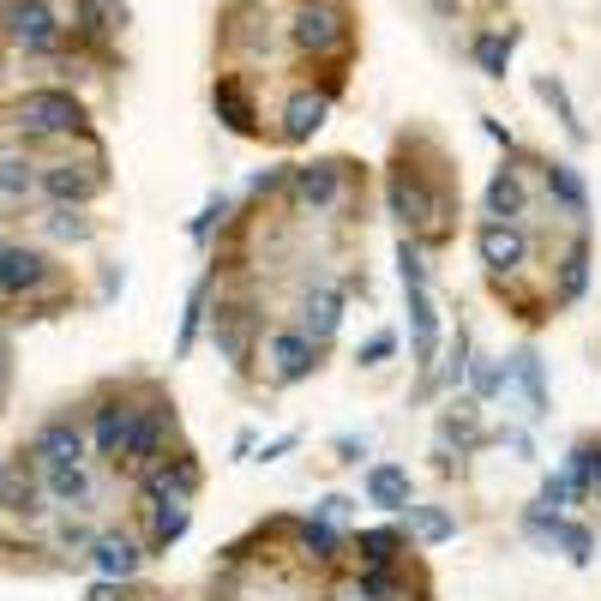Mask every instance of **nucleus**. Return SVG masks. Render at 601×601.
<instances>
[{
    "label": "nucleus",
    "mask_w": 601,
    "mask_h": 601,
    "mask_svg": "<svg viewBox=\"0 0 601 601\" xmlns=\"http://www.w3.org/2000/svg\"><path fill=\"white\" fill-rule=\"evenodd\" d=\"M385 204H391V217L409 229V241L428 247V241H445V234H451V187L433 181L428 169H415V163L391 169Z\"/></svg>",
    "instance_id": "f257e3e1"
},
{
    "label": "nucleus",
    "mask_w": 601,
    "mask_h": 601,
    "mask_svg": "<svg viewBox=\"0 0 601 601\" xmlns=\"http://www.w3.org/2000/svg\"><path fill=\"white\" fill-rule=\"evenodd\" d=\"M349 37H355V24H349L343 0H296L289 42H296L301 54H313V61H325V54H349Z\"/></svg>",
    "instance_id": "f03ea898"
},
{
    "label": "nucleus",
    "mask_w": 601,
    "mask_h": 601,
    "mask_svg": "<svg viewBox=\"0 0 601 601\" xmlns=\"http://www.w3.org/2000/svg\"><path fill=\"white\" fill-rule=\"evenodd\" d=\"M343 187H349V163H337V157L283 169V199L296 204V211H313V217L337 211V204H343Z\"/></svg>",
    "instance_id": "7ed1b4c3"
},
{
    "label": "nucleus",
    "mask_w": 601,
    "mask_h": 601,
    "mask_svg": "<svg viewBox=\"0 0 601 601\" xmlns=\"http://www.w3.org/2000/svg\"><path fill=\"white\" fill-rule=\"evenodd\" d=\"M12 121H19L31 139H61V133H79L84 127V109H79L72 91H24L19 109H12Z\"/></svg>",
    "instance_id": "20e7f679"
},
{
    "label": "nucleus",
    "mask_w": 601,
    "mask_h": 601,
    "mask_svg": "<svg viewBox=\"0 0 601 601\" xmlns=\"http://www.w3.org/2000/svg\"><path fill=\"white\" fill-rule=\"evenodd\" d=\"M133 433H139V398L114 391L91 409V445L97 458H109L114 469H127V451H133Z\"/></svg>",
    "instance_id": "39448f33"
},
{
    "label": "nucleus",
    "mask_w": 601,
    "mask_h": 601,
    "mask_svg": "<svg viewBox=\"0 0 601 601\" xmlns=\"http://www.w3.org/2000/svg\"><path fill=\"white\" fill-rule=\"evenodd\" d=\"M523 530H530L548 553H565L571 565H590L595 560V530H590V523H578V518H565V511L530 505V511H523Z\"/></svg>",
    "instance_id": "423d86ee"
},
{
    "label": "nucleus",
    "mask_w": 601,
    "mask_h": 601,
    "mask_svg": "<svg viewBox=\"0 0 601 601\" xmlns=\"http://www.w3.org/2000/svg\"><path fill=\"white\" fill-rule=\"evenodd\" d=\"M199 481H204L199 458H193V451H174V458H157L151 469H139V500L144 505H151V500H193Z\"/></svg>",
    "instance_id": "0eeeda50"
},
{
    "label": "nucleus",
    "mask_w": 601,
    "mask_h": 601,
    "mask_svg": "<svg viewBox=\"0 0 601 601\" xmlns=\"http://www.w3.org/2000/svg\"><path fill=\"white\" fill-rule=\"evenodd\" d=\"M313 368H319V343L301 325H283V331L266 337V373L277 379V385H301Z\"/></svg>",
    "instance_id": "6e6552de"
},
{
    "label": "nucleus",
    "mask_w": 601,
    "mask_h": 601,
    "mask_svg": "<svg viewBox=\"0 0 601 601\" xmlns=\"http://www.w3.org/2000/svg\"><path fill=\"white\" fill-rule=\"evenodd\" d=\"M475 253L493 277H518L530 266V234H523V223H493L488 217V223L475 229Z\"/></svg>",
    "instance_id": "1a4fd4ad"
},
{
    "label": "nucleus",
    "mask_w": 601,
    "mask_h": 601,
    "mask_svg": "<svg viewBox=\"0 0 601 601\" xmlns=\"http://www.w3.org/2000/svg\"><path fill=\"white\" fill-rule=\"evenodd\" d=\"M403 307H409V355H415V368L428 373V391H433V361H439V307H433V289L428 283L403 289Z\"/></svg>",
    "instance_id": "9d476101"
},
{
    "label": "nucleus",
    "mask_w": 601,
    "mask_h": 601,
    "mask_svg": "<svg viewBox=\"0 0 601 601\" xmlns=\"http://www.w3.org/2000/svg\"><path fill=\"white\" fill-rule=\"evenodd\" d=\"M7 37L19 42V49H54L61 42V12L49 7V0H7Z\"/></svg>",
    "instance_id": "9b49d317"
},
{
    "label": "nucleus",
    "mask_w": 601,
    "mask_h": 601,
    "mask_svg": "<svg viewBox=\"0 0 601 601\" xmlns=\"http://www.w3.org/2000/svg\"><path fill=\"white\" fill-rule=\"evenodd\" d=\"M84 560L97 565V578H102V583H133L139 571H144V560H151V553H144V541H133V535L102 530V535L91 541V553H84Z\"/></svg>",
    "instance_id": "f8f14e48"
},
{
    "label": "nucleus",
    "mask_w": 601,
    "mask_h": 601,
    "mask_svg": "<svg viewBox=\"0 0 601 601\" xmlns=\"http://www.w3.org/2000/svg\"><path fill=\"white\" fill-rule=\"evenodd\" d=\"M253 331H259L253 301H229V307L211 313V337H217V349H223L234 368H247V355H253Z\"/></svg>",
    "instance_id": "ddd939ff"
},
{
    "label": "nucleus",
    "mask_w": 601,
    "mask_h": 601,
    "mask_svg": "<svg viewBox=\"0 0 601 601\" xmlns=\"http://www.w3.org/2000/svg\"><path fill=\"white\" fill-rule=\"evenodd\" d=\"M325 121H331V91H313V84H301V91L283 102V127H277V139H283V144H307Z\"/></svg>",
    "instance_id": "4468645a"
},
{
    "label": "nucleus",
    "mask_w": 601,
    "mask_h": 601,
    "mask_svg": "<svg viewBox=\"0 0 601 601\" xmlns=\"http://www.w3.org/2000/svg\"><path fill=\"white\" fill-rule=\"evenodd\" d=\"M49 277H54V266L37 247H7V253H0V296H31Z\"/></svg>",
    "instance_id": "2eb2a0df"
},
{
    "label": "nucleus",
    "mask_w": 601,
    "mask_h": 601,
    "mask_svg": "<svg viewBox=\"0 0 601 601\" xmlns=\"http://www.w3.org/2000/svg\"><path fill=\"white\" fill-rule=\"evenodd\" d=\"M211 109H217V121H223L229 133H241V139L259 133V102H253V91H247L241 79H217L211 84Z\"/></svg>",
    "instance_id": "dca6fc26"
},
{
    "label": "nucleus",
    "mask_w": 601,
    "mask_h": 601,
    "mask_svg": "<svg viewBox=\"0 0 601 601\" xmlns=\"http://www.w3.org/2000/svg\"><path fill=\"white\" fill-rule=\"evenodd\" d=\"M337 325H343V289L337 283H319V289H307V301H301V331L313 337L319 349L337 337Z\"/></svg>",
    "instance_id": "f3484780"
},
{
    "label": "nucleus",
    "mask_w": 601,
    "mask_h": 601,
    "mask_svg": "<svg viewBox=\"0 0 601 601\" xmlns=\"http://www.w3.org/2000/svg\"><path fill=\"white\" fill-rule=\"evenodd\" d=\"M31 463L37 469H61V463H84V433L72 421H49L31 439Z\"/></svg>",
    "instance_id": "a211bd4d"
},
{
    "label": "nucleus",
    "mask_w": 601,
    "mask_h": 601,
    "mask_svg": "<svg viewBox=\"0 0 601 601\" xmlns=\"http://www.w3.org/2000/svg\"><path fill=\"white\" fill-rule=\"evenodd\" d=\"M481 204H488L493 223H523V217H530V181H523L518 169H500L488 181V193H481Z\"/></svg>",
    "instance_id": "6ab92c4d"
},
{
    "label": "nucleus",
    "mask_w": 601,
    "mask_h": 601,
    "mask_svg": "<svg viewBox=\"0 0 601 601\" xmlns=\"http://www.w3.org/2000/svg\"><path fill=\"white\" fill-rule=\"evenodd\" d=\"M42 193L54 204H84V199L102 193V174L84 169V163H54V169H42Z\"/></svg>",
    "instance_id": "aec40b11"
},
{
    "label": "nucleus",
    "mask_w": 601,
    "mask_h": 601,
    "mask_svg": "<svg viewBox=\"0 0 601 601\" xmlns=\"http://www.w3.org/2000/svg\"><path fill=\"white\" fill-rule=\"evenodd\" d=\"M37 481H42V493H49L54 505H91L97 500V481H91V469L84 463H61V469H37Z\"/></svg>",
    "instance_id": "412c9836"
},
{
    "label": "nucleus",
    "mask_w": 601,
    "mask_h": 601,
    "mask_svg": "<svg viewBox=\"0 0 601 601\" xmlns=\"http://www.w3.org/2000/svg\"><path fill=\"white\" fill-rule=\"evenodd\" d=\"M349 553H355V571L361 565H398L409 553V535L391 530V523H379V530H355V535H349Z\"/></svg>",
    "instance_id": "4be33fe9"
},
{
    "label": "nucleus",
    "mask_w": 601,
    "mask_h": 601,
    "mask_svg": "<svg viewBox=\"0 0 601 601\" xmlns=\"http://www.w3.org/2000/svg\"><path fill=\"white\" fill-rule=\"evenodd\" d=\"M151 530H144V553H169L174 541L187 535V523H193V505L187 500H151Z\"/></svg>",
    "instance_id": "5701e85b"
},
{
    "label": "nucleus",
    "mask_w": 601,
    "mask_h": 601,
    "mask_svg": "<svg viewBox=\"0 0 601 601\" xmlns=\"http://www.w3.org/2000/svg\"><path fill=\"white\" fill-rule=\"evenodd\" d=\"M505 385L523 391V409H530V421L548 415V379H541V355H535V349H518V355L505 361Z\"/></svg>",
    "instance_id": "b1692460"
},
{
    "label": "nucleus",
    "mask_w": 601,
    "mask_h": 601,
    "mask_svg": "<svg viewBox=\"0 0 601 601\" xmlns=\"http://www.w3.org/2000/svg\"><path fill=\"white\" fill-rule=\"evenodd\" d=\"M361 488H368V505H379V511H409V505H415V493H409V469H403V463H373Z\"/></svg>",
    "instance_id": "393cba45"
},
{
    "label": "nucleus",
    "mask_w": 601,
    "mask_h": 601,
    "mask_svg": "<svg viewBox=\"0 0 601 601\" xmlns=\"http://www.w3.org/2000/svg\"><path fill=\"white\" fill-rule=\"evenodd\" d=\"M541 181H548V199L565 217H590V187H583V174L571 163H541Z\"/></svg>",
    "instance_id": "a878e982"
},
{
    "label": "nucleus",
    "mask_w": 601,
    "mask_h": 601,
    "mask_svg": "<svg viewBox=\"0 0 601 601\" xmlns=\"http://www.w3.org/2000/svg\"><path fill=\"white\" fill-rule=\"evenodd\" d=\"M343 548H349V541L337 535V523H325V518L296 523V553H301V560H313V565H337V560H343Z\"/></svg>",
    "instance_id": "bb28decb"
},
{
    "label": "nucleus",
    "mask_w": 601,
    "mask_h": 601,
    "mask_svg": "<svg viewBox=\"0 0 601 601\" xmlns=\"http://www.w3.org/2000/svg\"><path fill=\"white\" fill-rule=\"evenodd\" d=\"M590 289V234H571V247L560 253V283H553V301H583Z\"/></svg>",
    "instance_id": "cd10ccee"
},
{
    "label": "nucleus",
    "mask_w": 601,
    "mask_h": 601,
    "mask_svg": "<svg viewBox=\"0 0 601 601\" xmlns=\"http://www.w3.org/2000/svg\"><path fill=\"white\" fill-rule=\"evenodd\" d=\"M37 493H42L37 463L12 458L7 469H0V505H7V511H37Z\"/></svg>",
    "instance_id": "c85d7f7f"
},
{
    "label": "nucleus",
    "mask_w": 601,
    "mask_h": 601,
    "mask_svg": "<svg viewBox=\"0 0 601 601\" xmlns=\"http://www.w3.org/2000/svg\"><path fill=\"white\" fill-rule=\"evenodd\" d=\"M204 313H211V277H199V283L187 289V313H181V331H174V361L193 355V343L204 331Z\"/></svg>",
    "instance_id": "c756f323"
},
{
    "label": "nucleus",
    "mask_w": 601,
    "mask_h": 601,
    "mask_svg": "<svg viewBox=\"0 0 601 601\" xmlns=\"http://www.w3.org/2000/svg\"><path fill=\"white\" fill-rule=\"evenodd\" d=\"M355 595H361V601H409L403 571H398V565H361V571H355Z\"/></svg>",
    "instance_id": "7c9ffc66"
},
{
    "label": "nucleus",
    "mask_w": 601,
    "mask_h": 601,
    "mask_svg": "<svg viewBox=\"0 0 601 601\" xmlns=\"http://www.w3.org/2000/svg\"><path fill=\"white\" fill-rule=\"evenodd\" d=\"M541 511H565V505H590V493H583V475L578 469H560V475L541 481Z\"/></svg>",
    "instance_id": "2f4dec72"
},
{
    "label": "nucleus",
    "mask_w": 601,
    "mask_h": 601,
    "mask_svg": "<svg viewBox=\"0 0 601 601\" xmlns=\"http://www.w3.org/2000/svg\"><path fill=\"white\" fill-rule=\"evenodd\" d=\"M565 469H578L590 505H601V439H578V445H571V458H565Z\"/></svg>",
    "instance_id": "473e14b6"
},
{
    "label": "nucleus",
    "mask_w": 601,
    "mask_h": 601,
    "mask_svg": "<svg viewBox=\"0 0 601 601\" xmlns=\"http://www.w3.org/2000/svg\"><path fill=\"white\" fill-rule=\"evenodd\" d=\"M409 530L428 541V548H439V541L458 535V518H451V511H439V505H409Z\"/></svg>",
    "instance_id": "72a5a7b5"
},
{
    "label": "nucleus",
    "mask_w": 601,
    "mask_h": 601,
    "mask_svg": "<svg viewBox=\"0 0 601 601\" xmlns=\"http://www.w3.org/2000/svg\"><path fill=\"white\" fill-rule=\"evenodd\" d=\"M469 54H475V67L488 72V79H505V67H511V37H500V31H481Z\"/></svg>",
    "instance_id": "f704fd0d"
},
{
    "label": "nucleus",
    "mask_w": 601,
    "mask_h": 601,
    "mask_svg": "<svg viewBox=\"0 0 601 601\" xmlns=\"http://www.w3.org/2000/svg\"><path fill=\"white\" fill-rule=\"evenodd\" d=\"M439 433H445V439H458L463 451H469V445H481V428H475V403H469V398H458V403L445 409V421H439Z\"/></svg>",
    "instance_id": "c9c22d12"
},
{
    "label": "nucleus",
    "mask_w": 601,
    "mask_h": 601,
    "mask_svg": "<svg viewBox=\"0 0 601 601\" xmlns=\"http://www.w3.org/2000/svg\"><path fill=\"white\" fill-rule=\"evenodd\" d=\"M37 187V163L31 157H0V199H24Z\"/></svg>",
    "instance_id": "e433bc0d"
},
{
    "label": "nucleus",
    "mask_w": 601,
    "mask_h": 601,
    "mask_svg": "<svg viewBox=\"0 0 601 601\" xmlns=\"http://www.w3.org/2000/svg\"><path fill=\"white\" fill-rule=\"evenodd\" d=\"M535 91H541V102H548V109H553V114H560V121H565V133H571V139H583V121H578V109H571L565 84H560V79H541Z\"/></svg>",
    "instance_id": "4c0bfd02"
},
{
    "label": "nucleus",
    "mask_w": 601,
    "mask_h": 601,
    "mask_svg": "<svg viewBox=\"0 0 601 601\" xmlns=\"http://www.w3.org/2000/svg\"><path fill=\"white\" fill-rule=\"evenodd\" d=\"M469 379H475V398H493V391H505V361L469 355Z\"/></svg>",
    "instance_id": "58836bf2"
},
{
    "label": "nucleus",
    "mask_w": 601,
    "mask_h": 601,
    "mask_svg": "<svg viewBox=\"0 0 601 601\" xmlns=\"http://www.w3.org/2000/svg\"><path fill=\"white\" fill-rule=\"evenodd\" d=\"M463 379H469V337L458 331V337H451V349H445V368H439V385L458 391Z\"/></svg>",
    "instance_id": "ea45409f"
},
{
    "label": "nucleus",
    "mask_w": 601,
    "mask_h": 601,
    "mask_svg": "<svg viewBox=\"0 0 601 601\" xmlns=\"http://www.w3.org/2000/svg\"><path fill=\"white\" fill-rule=\"evenodd\" d=\"M391 355H398V331H373L368 343L355 349V361H361V368H385Z\"/></svg>",
    "instance_id": "a19ab883"
},
{
    "label": "nucleus",
    "mask_w": 601,
    "mask_h": 601,
    "mask_svg": "<svg viewBox=\"0 0 601 601\" xmlns=\"http://www.w3.org/2000/svg\"><path fill=\"white\" fill-rule=\"evenodd\" d=\"M49 234H61V241H84L91 234V223H84V211H49Z\"/></svg>",
    "instance_id": "79ce46f5"
},
{
    "label": "nucleus",
    "mask_w": 601,
    "mask_h": 601,
    "mask_svg": "<svg viewBox=\"0 0 601 601\" xmlns=\"http://www.w3.org/2000/svg\"><path fill=\"white\" fill-rule=\"evenodd\" d=\"M223 211H229V199H223V193H217V199H211V204H204V211L193 217V241H204V234H211L217 223H223Z\"/></svg>",
    "instance_id": "37998d69"
},
{
    "label": "nucleus",
    "mask_w": 601,
    "mask_h": 601,
    "mask_svg": "<svg viewBox=\"0 0 601 601\" xmlns=\"http://www.w3.org/2000/svg\"><path fill=\"white\" fill-rule=\"evenodd\" d=\"M349 505H355V500H343V493H325V500H319V511H313V518L337 523V518H349Z\"/></svg>",
    "instance_id": "c03bdc74"
},
{
    "label": "nucleus",
    "mask_w": 601,
    "mask_h": 601,
    "mask_svg": "<svg viewBox=\"0 0 601 601\" xmlns=\"http://www.w3.org/2000/svg\"><path fill=\"white\" fill-rule=\"evenodd\" d=\"M84 601H133V595H127V583H97Z\"/></svg>",
    "instance_id": "a18cd8bd"
},
{
    "label": "nucleus",
    "mask_w": 601,
    "mask_h": 601,
    "mask_svg": "<svg viewBox=\"0 0 601 601\" xmlns=\"http://www.w3.org/2000/svg\"><path fill=\"white\" fill-rule=\"evenodd\" d=\"M337 451H343V463H361V451H368V439H355V433H349V439H337Z\"/></svg>",
    "instance_id": "49530a36"
},
{
    "label": "nucleus",
    "mask_w": 601,
    "mask_h": 601,
    "mask_svg": "<svg viewBox=\"0 0 601 601\" xmlns=\"http://www.w3.org/2000/svg\"><path fill=\"white\" fill-rule=\"evenodd\" d=\"M0 379H7V343H0Z\"/></svg>",
    "instance_id": "de8ad7c7"
},
{
    "label": "nucleus",
    "mask_w": 601,
    "mask_h": 601,
    "mask_svg": "<svg viewBox=\"0 0 601 601\" xmlns=\"http://www.w3.org/2000/svg\"><path fill=\"white\" fill-rule=\"evenodd\" d=\"M331 601H349V595H331Z\"/></svg>",
    "instance_id": "09e8293b"
},
{
    "label": "nucleus",
    "mask_w": 601,
    "mask_h": 601,
    "mask_svg": "<svg viewBox=\"0 0 601 601\" xmlns=\"http://www.w3.org/2000/svg\"><path fill=\"white\" fill-rule=\"evenodd\" d=\"M439 7H451V0H439Z\"/></svg>",
    "instance_id": "8fccbe9b"
},
{
    "label": "nucleus",
    "mask_w": 601,
    "mask_h": 601,
    "mask_svg": "<svg viewBox=\"0 0 601 601\" xmlns=\"http://www.w3.org/2000/svg\"><path fill=\"white\" fill-rule=\"evenodd\" d=\"M0 253H7V241H0Z\"/></svg>",
    "instance_id": "3c124183"
}]
</instances>
